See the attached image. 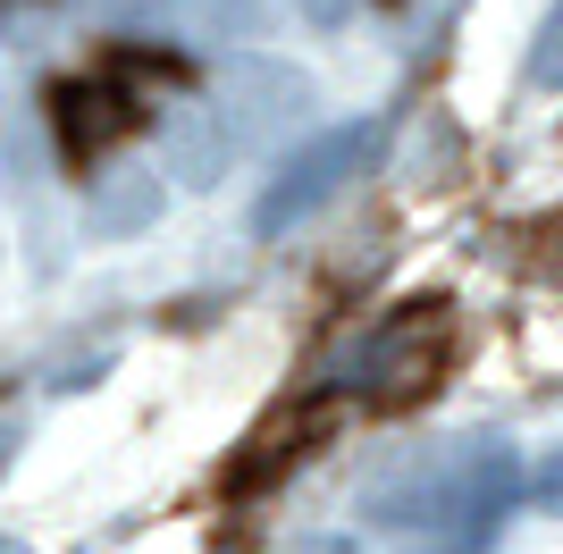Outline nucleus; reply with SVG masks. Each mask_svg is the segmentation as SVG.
<instances>
[{"label": "nucleus", "mask_w": 563, "mask_h": 554, "mask_svg": "<svg viewBox=\"0 0 563 554\" xmlns=\"http://www.w3.org/2000/svg\"><path fill=\"white\" fill-rule=\"evenodd\" d=\"M446 362H454V311L446 302H404L329 369V387L362 395L378 412H404V403H421L446 378Z\"/></svg>", "instance_id": "f257e3e1"}, {"label": "nucleus", "mask_w": 563, "mask_h": 554, "mask_svg": "<svg viewBox=\"0 0 563 554\" xmlns=\"http://www.w3.org/2000/svg\"><path fill=\"white\" fill-rule=\"evenodd\" d=\"M43 110H51V135H59V152H68V168H93L101 152H118L126 135H143V85L118 68V59L76 68V76H51Z\"/></svg>", "instance_id": "f03ea898"}, {"label": "nucleus", "mask_w": 563, "mask_h": 554, "mask_svg": "<svg viewBox=\"0 0 563 554\" xmlns=\"http://www.w3.org/2000/svg\"><path fill=\"white\" fill-rule=\"evenodd\" d=\"M371 152H378V126H371V118L311 135L303 152H295V160L269 177V193H261V210H253V235H286V228H303L311 210H329L336 193H345V185L371 168Z\"/></svg>", "instance_id": "7ed1b4c3"}, {"label": "nucleus", "mask_w": 563, "mask_h": 554, "mask_svg": "<svg viewBox=\"0 0 563 554\" xmlns=\"http://www.w3.org/2000/svg\"><path fill=\"white\" fill-rule=\"evenodd\" d=\"M303 110H311V92L278 59H253V68L235 76V126H244L235 143H261V126H286V118H303Z\"/></svg>", "instance_id": "20e7f679"}, {"label": "nucleus", "mask_w": 563, "mask_h": 554, "mask_svg": "<svg viewBox=\"0 0 563 554\" xmlns=\"http://www.w3.org/2000/svg\"><path fill=\"white\" fill-rule=\"evenodd\" d=\"M303 445H320V412H286L269 437L253 445V454H235V487H261V479H278L286 462L303 454Z\"/></svg>", "instance_id": "39448f33"}, {"label": "nucleus", "mask_w": 563, "mask_h": 554, "mask_svg": "<svg viewBox=\"0 0 563 554\" xmlns=\"http://www.w3.org/2000/svg\"><path fill=\"white\" fill-rule=\"evenodd\" d=\"M530 85L563 92V0H555V9H547V25H539V43H530Z\"/></svg>", "instance_id": "423d86ee"}, {"label": "nucleus", "mask_w": 563, "mask_h": 554, "mask_svg": "<svg viewBox=\"0 0 563 554\" xmlns=\"http://www.w3.org/2000/svg\"><path fill=\"white\" fill-rule=\"evenodd\" d=\"M530 496H539L547 512H563V454H547V462H539V479H530Z\"/></svg>", "instance_id": "0eeeda50"}, {"label": "nucleus", "mask_w": 563, "mask_h": 554, "mask_svg": "<svg viewBox=\"0 0 563 554\" xmlns=\"http://www.w3.org/2000/svg\"><path fill=\"white\" fill-rule=\"evenodd\" d=\"M9 454H18V420H0V470H9Z\"/></svg>", "instance_id": "6e6552de"}, {"label": "nucleus", "mask_w": 563, "mask_h": 554, "mask_svg": "<svg viewBox=\"0 0 563 554\" xmlns=\"http://www.w3.org/2000/svg\"><path fill=\"white\" fill-rule=\"evenodd\" d=\"M311 554H353V546H345V538H320V546H311Z\"/></svg>", "instance_id": "1a4fd4ad"}, {"label": "nucleus", "mask_w": 563, "mask_h": 554, "mask_svg": "<svg viewBox=\"0 0 563 554\" xmlns=\"http://www.w3.org/2000/svg\"><path fill=\"white\" fill-rule=\"evenodd\" d=\"M0 554H18V546H9V538H0Z\"/></svg>", "instance_id": "9d476101"}]
</instances>
